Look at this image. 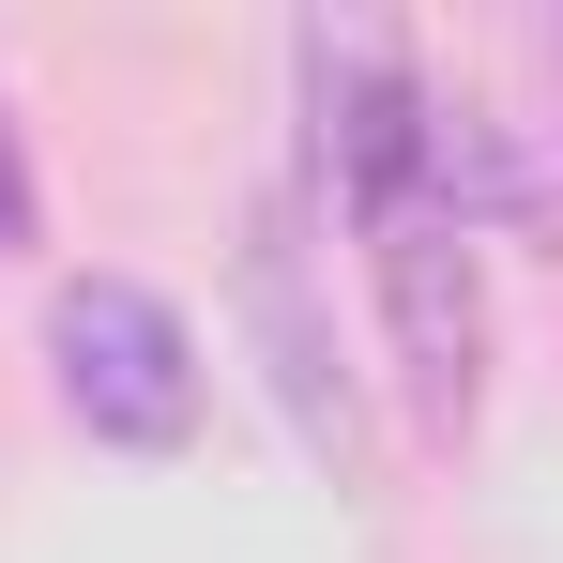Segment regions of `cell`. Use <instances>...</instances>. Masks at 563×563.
<instances>
[{"label": "cell", "mask_w": 563, "mask_h": 563, "mask_svg": "<svg viewBox=\"0 0 563 563\" xmlns=\"http://www.w3.org/2000/svg\"><path fill=\"white\" fill-rule=\"evenodd\" d=\"M46 351H62V411L92 427V442H122V457H184L198 442V335L184 305H153L137 275H77L62 305H46Z\"/></svg>", "instance_id": "1"}, {"label": "cell", "mask_w": 563, "mask_h": 563, "mask_svg": "<svg viewBox=\"0 0 563 563\" xmlns=\"http://www.w3.org/2000/svg\"><path fill=\"white\" fill-rule=\"evenodd\" d=\"M0 244H31V184H15V137H0Z\"/></svg>", "instance_id": "2"}]
</instances>
